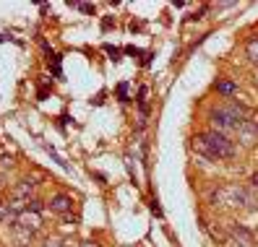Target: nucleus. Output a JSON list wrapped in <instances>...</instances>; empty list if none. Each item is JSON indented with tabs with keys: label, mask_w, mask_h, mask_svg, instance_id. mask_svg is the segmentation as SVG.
Instances as JSON below:
<instances>
[{
	"label": "nucleus",
	"mask_w": 258,
	"mask_h": 247,
	"mask_svg": "<svg viewBox=\"0 0 258 247\" xmlns=\"http://www.w3.org/2000/svg\"><path fill=\"white\" fill-rule=\"evenodd\" d=\"M193 148L201 153V156L211 159V161H222V159H232L237 153V146L230 135H222L217 130H209L193 138Z\"/></svg>",
	"instance_id": "nucleus-1"
},
{
	"label": "nucleus",
	"mask_w": 258,
	"mask_h": 247,
	"mask_svg": "<svg viewBox=\"0 0 258 247\" xmlns=\"http://www.w3.org/2000/svg\"><path fill=\"white\" fill-rule=\"evenodd\" d=\"M245 115L248 110L237 102H227L222 107H217L211 112V122H214V130L222 133V135H230V133H237V128L245 122Z\"/></svg>",
	"instance_id": "nucleus-2"
},
{
	"label": "nucleus",
	"mask_w": 258,
	"mask_h": 247,
	"mask_svg": "<svg viewBox=\"0 0 258 247\" xmlns=\"http://www.w3.org/2000/svg\"><path fill=\"white\" fill-rule=\"evenodd\" d=\"M237 143L242 148H253L258 143V120H245L242 125L237 128Z\"/></svg>",
	"instance_id": "nucleus-3"
},
{
	"label": "nucleus",
	"mask_w": 258,
	"mask_h": 247,
	"mask_svg": "<svg viewBox=\"0 0 258 247\" xmlns=\"http://www.w3.org/2000/svg\"><path fill=\"white\" fill-rule=\"evenodd\" d=\"M227 239H230L235 247H255L253 231L245 229L242 224H230V234H227Z\"/></svg>",
	"instance_id": "nucleus-4"
},
{
	"label": "nucleus",
	"mask_w": 258,
	"mask_h": 247,
	"mask_svg": "<svg viewBox=\"0 0 258 247\" xmlns=\"http://www.w3.org/2000/svg\"><path fill=\"white\" fill-rule=\"evenodd\" d=\"M50 211L52 213H60V216H66V213H71V208H73V198L71 195H66V193H57V195H52L50 198Z\"/></svg>",
	"instance_id": "nucleus-5"
},
{
	"label": "nucleus",
	"mask_w": 258,
	"mask_h": 247,
	"mask_svg": "<svg viewBox=\"0 0 258 247\" xmlns=\"http://www.w3.org/2000/svg\"><path fill=\"white\" fill-rule=\"evenodd\" d=\"M34 190H37V182H32V180H21L16 188L11 190V195L16 198V200H32V198H34Z\"/></svg>",
	"instance_id": "nucleus-6"
},
{
	"label": "nucleus",
	"mask_w": 258,
	"mask_h": 247,
	"mask_svg": "<svg viewBox=\"0 0 258 247\" xmlns=\"http://www.w3.org/2000/svg\"><path fill=\"white\" fill-rule=\"evenodd\" d=\"M19 226H24V229H29V231H37V229L42 226V221H39V213L24 211V213L19 216Z\"/></svg>",
	"instance_id": "nucleus-7"
},
{
	"label": "nucleus",
	"mask_w": 258,
	"mask_h": 247,
	"mask_svg": "<svg viewBox=\"0 0 258 247\" xmlns=\"http://www.w3.org/2000/svg\"><path fill=\"white\" fill-rule=\"evenodd\" d=\"M217 91H219V94H224V97H232L235 91H237V86L232 81H219L217 84Z\"/></svg>",
	"instance_id": "nucleus-8"
},
{
	"label": "nucleus",
	"mask_w": 258,
	"mask_h": 247,
	"mask_svg": "<svg viewBox=\"0 0 258 247\" xmlns=\"http://www.w3.org/2000/svg\"><path fill=\"white\" fill-rule=\"evenodd\" d=\"M26 211H32V213H42V211H44V200H42V198H32V200H26Z\"/></svg>",
	"instance_id": "nucleus-9"
},
{
	"label": "nucleus",
	"mask_w": 258,
	"mask_h": 247,
	"mask_svg": "<svg viewBox=\"0 0 258 247\" xmlns=\"http://www.w3.org/2000/svg\"><path fill=\"white\" fill-rule=\"evenodd\" d=\"M245 52H248V57L253 60V63H258V39H250V42H248Z\"/></svg>",
	"instance_id": "nucleus-10"
},
{
	"label": "nucleus",
	"mask_w": 258,
	"mask_h": 247,
	"mask_svg": "<svg viewBox=\"0 0 258 247\" xmlns=\"http://www.w3.org/2000/svg\"><path fill=\"white\" fill-rule=\"evenodd\" d=\"M117 97L125 102V97H128V84H120V86H117Z\"/></svg>",
	"instance_id": "nucleus-11"
},
{
	"label": "nucleus",
	"mask_w": 258,
	"mask_h": 247,
	"mask_svg": "<svg viewBox=\"0 0 258 247\" xmlns=\"http://www.w3.org/2000/svg\"><path fill=\"white\" fill-rule=\"evenodd\" d=\"M71 6H76V8L84 11V13H94V6H86V3H71Z\"/></svg>",
	"instance_id": "nucleus-12"
},
{
	"label": "nucleus",
	"mask_w": 258,
	"mask_h": 247,
	"mask_svg": "<svg viewBox=\"0 0 258 247\" xmlns=\"http://www.w3.org/2000/svg\"><path fill=\"white\" fill-rule=\"evenodd\" d=\"M250 188H253V190H258V172H255V175H250Z\"/></svg>",
	"instance_id": "nucleus-13"
},
{
	"label": "nucleus",
	"mask_w": 258,
	"mask_h": 247,
	"mask_svg": "<svg viewBox=\"0 0 258 247\" xmlns=\"http://www.w3.org/2000/svg\"><path fill=\"white\" fill-rule=\"evenodd\" d=\"M6 221V203H0V224Z\"/></svg>",
	"instance_id": "nucleus-14"
},
{
	"label": "nucleus",
	"mask_w": 258,
	"mask_h": 247,
	"mask_svg": "<svg viewBox=\"0 0 258 247\" xmlns=\"http://www.w3.org/2000/svg\"><path fill=\"white\" fill-rule=\"evenodd\" d=\"M81 247H99V244H97V242H92V239H89V242H84Z\"/></svg>",
	"instance_id": "nucleus-15"
}]
</instances>
